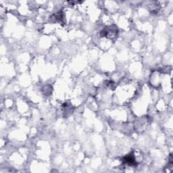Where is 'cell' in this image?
I'll use <instances>...</instances> for the list:
<instances>
[{
    "instance_id": "obj_1",
    "label": "cell",
    "mask_w": 173,
    "mask_h": 173,
    "mask_svg": "<svg viewBox=\"0 0 173 173\" xmlns=\"http://www.w3.org/2000/svg\"><path fill=\"white\" fill-rule=\"evenodd\" d=\"M101 33H102V36L108 37H110V38H113L115 35L117 34V30H116V27H108L107 29H104Z\"/></svg>"
},
{
    "instance_id": "obj_2",
    "label": "cell",
    "mask_w": 173,
    "mask_h": 173,
    "mask_svg": "<svg viewBox=\"0 0 173 173\" xmlns=\"http://www.w3.org/2000/svg\"><path fill=\"white\" fill-rule=\"evenodd\" d=\"M123 162H124V163L129 164V165H130V166H135L137 164L136 161H135V156L133 153H131V154H129V155L126 156L125 157H124Z\"/></svg>"
}]
</instances>
